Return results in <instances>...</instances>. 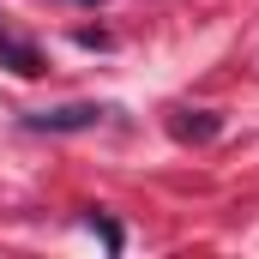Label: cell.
Returning a JSON list of instances; mask_svg holds the SVG:
<instances>
[{
	"label": "cell",
	"instance_id": "cell-5",
	"mask_svg": "<svg viewBox=\"0 0 259 259\" xmlns=\"http://www.w3.org/2000/svg\"><path fill=\"white\" fill-rule=\"evenodd\" d=\"M84 6H97V0H84Z\"/></svg>",
	"mask_w": 259,
	"mask_h": 259
},
{
	"label": "cell",
	"instance_id": "cell-4",
	"mask_svg": "<svg viewBox=\"0 0 259 259\" xmlns=\"http://www.w3.org/2000/svg\"><path fill=\"white\" fill-rule=\"evenodd\" d=\"M84 229H97V235H103V247H109V253H121V247H127V229H121V223H115V217H103V211H84Z\"/></svg>",
	"mask_w": 259,
	"mask_h": 259
},
{
	"label": "cell",
	"instance_id": "cell-2",
	"mask_svg": "<svg viewBox=\"0 0 259 259\" xmlns=\"http://www.w3.org/2000/svg\"><path fill=\"white\" fill-rule=\"evenodd\" d=\"M0 66H12L18 78H42V72H49L42 49H36V42H18L12 30H0Z\"/></svg>",
	"mask_w": 259,
	"mask_h": 259
},
{
	"label": "cell",
	"instance_id": "cell-3",
	"mask_svg": "<svg viewBox=\"0 0 259 259\" xmlns=\"http://www.w3.org/2000/svg\"><path fill=\"white\" fill-rule=\"evenodd\" d=\"M217 127H223V121H217L211 109H175V115H169V133H175L181 145H205V139H217Z\"/></svg>",
	"mask_w": 259,
	"mask_h": 259
},
{
	"label": "cell",
	"instance_id": "cell-1",
	"mask_svg": "<svg viewBox=\"0 0 259 259\" xmlns=\"http://www.w3.org/2000/svg\"><path fill=\"white\" fill-rule=\"evenodd\" d=\"M109 109L103 103H61V109H36V115H24V127L30 133H84L97 127Z\"/></svg>",
	"mask_w": 259,
	"mask_h": 259
}]
</instances>
